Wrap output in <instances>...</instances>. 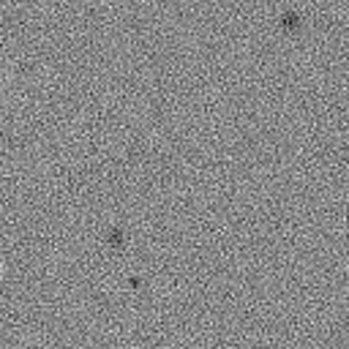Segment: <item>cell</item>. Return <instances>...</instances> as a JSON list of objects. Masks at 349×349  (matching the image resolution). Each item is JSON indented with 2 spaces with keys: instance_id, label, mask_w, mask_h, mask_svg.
Wrapping results in <instances>:
<instances>
[{
  "instance_id": "1",
  "label": "cell",
  "mask_w": 349,
  "mask_h": 349,
  "mask_svg": "<svg viewBox=\"0 0 349 349\" xmlns=\"http://www.w3.org/2000/svg\"><path fill=\"white\" fill-rule=\"evenodd\" d=\"M278 22H281V30H287V33H300L303 30V17L297 11H284Z\"/></svg>"
},
{
  "instance_id": "2",
  "label": "cell",
  "mask_w": 349,
  "mask_h": 349,
  "mask_svg": "<svg viewBox=\"0 0 349 349\" xmlns=\"http://www.w3.org/2000/svg\"><path fill=\"white\" fill-rule=\"evenodd\" d=\"M107 243H110V246L123 248V246H126V235L120 232V229H110V235H107Z\"/></svg>"
}]
</instances>
